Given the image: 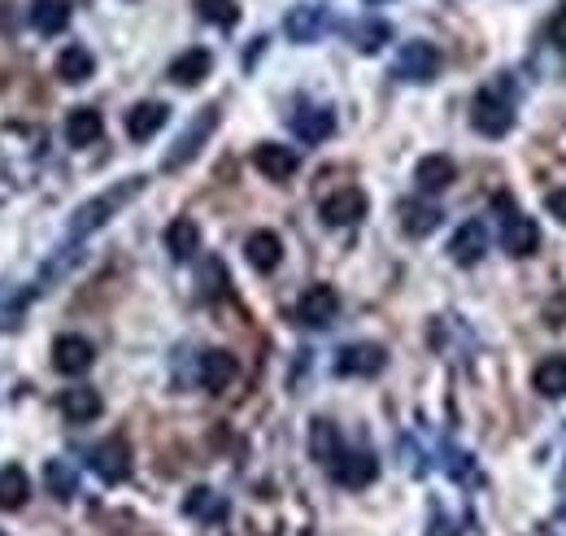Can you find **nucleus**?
I'll return each mask as SVG.
<instances>
[{
	"label": "nucleus",
	"instance_id": "obj_29",
	"mask_svg": "<svg viewBox=\"0 0 566 536\" xmlns=\"http://www.w3.org/2000/svg\"><path fill=\"white\" fill-rule=\"evenodd\" d=\"M44 484H49V493H53L57 501H70V497L79 493V471H75V462H70V458H49V462H44Z\"/></svg>",
	"mask_w": 566,
	"mask_h": 536
},
{
	"label": "nucleus",
	"instance_id": "obj_35",
	"mask_svg": "<svg viewBox=\"0 0 566 536\" xmlns=\"http://www.w3.org/2000/svg\"><path fill=\"white\" fill-rule=\"evenodd\" d=\"M544 36H549V44H553V49H566V5H562V10H553V18H549Z\"/></svg>",
	"mask_w": 566,
	"mask_h": 536
},
{
	"label": "nucleus",
	"instance_id": "obj_10",
	"mask_svg": "<svg viewBox=\"0 0 566 536\" xmlns=\"http://www.w3.org/2000/svg\"><path fill=\"white\" fill-rule=\"evenodd\" d=\"M253 166H257L270 183H288L301 162H297V153H293L288 144H257V149H253Z\"/></svg>",
	"mask_w": 566,
	"mask_h": 536
},
{
	"label": "nucleus",
	"instance_id": "obj_2",
	"mask_svg": "<svg viewBox=\"0 0 566 536\" xmlns=\"http://www.w3.org/2000/svg\"><path fill=\"white\" fill-rule=\"evenodd\" d=\"M218 118H222V110H218V105H205V110H201V114H196V118L188 123V131H183V136L175 140V149L166 153V162H162V170H166V175H175V170H183V166H188V162H192V157H196V153L205 149V140L214 136V127H218Z\"/></svg>",
	"mask_w": 566,
	"mask_h": 536
},
{
	"label": "nucleus",
	"instance_id": "obj_13",
	"mask_svg": "<svg viewBox=\"0 0 566 536\" xmlns=\"http://www.w3.org/2000/svg\"><path fill=\"white\" fill-rule=\"evenodd\" d=\"M92 358H97L92 341H83V336H75V332L53 341V367H57L62 375H83V371L92 367Z\"/></svg>",
	"mask_w": 566,
	"mask_h": 536
},
{
	"label": "nucleus",
	"instance_id": "obj_24",
	"mask_svg": "<svg viewBox=\"0 0 566 536\" xmlns=\"http://www.w3.org/2000/svg\"><path fill=\"white\" fill-rule=\"evenodd\" d=\"M397 214H401V231H406V235H414V240L432 235V231L440 227V218H445L432 201H401V209H397Z\"/></svg>",
	"mask_w": 566,
	"mask_h": 536
},
{
	"label": "nucleus",
	"instance_id": "obj_11",
	"mask_svg": "<svg viewBox=\"0 0 566 536\" xmlns=\"http://www.w3.org/2000/svg\"><path fill=\"white\" fill-rule=\"evenodd\" d=\"M235 375H240V367H235V358H231L227 349H205L201 362H196V380H201L205 393H222V388H231Z\"/></svg>",
	"mask_w": 566,
	"mask_h": 536
},
{
	"label": "nucleus",
	"instance_id": "obj_8",
	"mask_svg": "<svg viewBox=\"0 0 566 536\" xmlns=\"http://www.w3.org/2000/svg\"><path fill=\"white\" fill-rule=\"evenodd\" d=\"M332 480L340 488H366V484L380 480V458L366 454V449H349V454L340 449V458L332 462Z\"/></svg>",
	"mask_w": 566,
	"mask_h": 536
},
{
	"label": "nucleus",
	"instance_id": "obj_16",
	"mask_svg": "<svg viewBox=\"0 0 566 536\" xmlns=\"http://www.w3.org/2000/svg\"><path fill=\"white\" fill-rule=\"evenodd\" d=\"M484 248H488V231H484L479 218L462 222V227L453 231V240H449V257H453L458 266H475V261L484 257Z\"/></svg>",
	"mask_w": 566,
	"mask_h": 536
},
{
	"label": "nucleus",
	"instance_id": "obj_9",
	"mask_svg": "<svg viewBox=\"0 0 566 536\" xmlns=\"http://www.w3.org/2000/svg\"><path fill=\"white\" fill-rule=\"evenodd\" d=\"M384 367H388V354L380 345H345L336 354V375H362V380H371Z\"/></svg>",
	"mask_w": 566,
	"mask_h": 536
},
{
	"label": "nucleus",
	"instance_id": "obj_17",
	"mask_svg": "<svg viewBox=\"0 0 566 536\" xmlns=\"http://www.w3.org/2000/svg\"><path fill=\"white\" fill-rule=\"evenodd\" d=\"M70 14H75L70 0H31V27H36L44 40L62 36V31L70 27Z\"/></svg>",
	"mask_w": 566,
	"mask_h": 536
},
{
	"label": "nucleus",
	"instance_id": "obj_28",
	"mask_svg": "<svg viewBox=\"0 0 566 536\" xmlns=\"http://www.w3.org/2000/svg\"><path fill=\"white\" fill-rule=\"evenodd\" d=\"M166 248H170L175 261L196 257V248H201V227H196L192 218H175V222L166 227Z\"/></svg>",
	"mask_w": 566,
	"mask_h": 536
},
{
	"label": "nucleus",
	"instance_id": "obj_7",
	"mask_svg": "<svg viewBox=\"0 0 566 536\" xmlns=\"http://www.w3.org/2000/svg\"><path fill=\"white\" fill-rule=\"evenodd\" d=\"M88 467H92L105 484H123V480H131V445H127L123 436H110V441H101V445L88 454Z\"/></svg>",
	"mask_w": 566,
	"mask_h": 536
},
{
	"label": "nucleus",
	"instance_id": "obj_34",
	"mask_svg": "<svg viewBox=\"0 0 566 536\" xmlns=\"http://www.w3.org/2000/svg\"><path fill=\"white\" fill-rule=\"evenodd\" d=\"M196 14L214 27H235L240 23V5L235 0H196Z\"/></svg>",
	"mask_w": 566,
	"mask_h": 536
},
{
	"label": "nucleus",
	"instance_id": "obj_18",
	"mask_svg": "<svg viewBox=\"0 0 566 536\" xmlns=\"http://www.w3.org/2000/svg\"><path fill=\"white\" fill-rule=\"evenodd\" d=\"M166 118H170V105H162V101H140V105L127 110V136H131V140H153V136L166 127Z\"/></svg>",
	"mask_w": 566,
	"mask_h": 536
},
{
	"label": "nucleus",
	"instance_id": "obj_21",
	"mask_svg": "<svg viewBox=\"0 0 566 536\" xmlns=\"http://www.w3.org/2000/svg\"><path fill=\"white\" fill-rule=\"evenodd\" d=\"M531 388H536L540 397H549V401H562V397H566V358H562V354L540 358L536 371H531Z\"/></svg>",
	"mask_w": 566,
	"mask_h": 536
},
{
	"label": "nucleus",
	"instance_id": "obj_36",
	"mask_svg": "<svg viewBox=\"0 0 566 536\" xmlns=\"http://www.w3.org/2000/svg\"><path fill=\"white\" fill-rule=\"evenodd\" d=\"M544 209H549V214H553L562 227H566V188H553V192L544 196Z\"/></svg>",
	"mask_w": 566,
	"mask_h": 536
},
{
	"label": "nucleus",
	"instance_id": "obj_38",
	"mask_svg": "<svg viewBox=\"0 0 566 536\" xmlns=\"http://www.w3.org/2000/svg\"><path fill=\"white\" fill-rule=\"evenodd\" d=\"M0 536H5V532H0Z\"/></svg>",
	"mask_w": 566,
	"mask_h": 536
},
{
	"label": "nucleus",
	"instance_id": "obj_31",
	"mask_svg": "<svg viewBox=\"0 0 566 536\" xmlns=\"http://www.w3.org/2000/svg\"><path fill=\"white\" fill-rule=\"evenodd\" d=\"M349 40L358 53H380L393 40V27L384 18H362V23H349Z\"/></svg>",
	"mask_w": 566,
	"mask_h": 536
},
{
	"label": "nucleus",
	"instance_id": "obj_23",
	"mask_svg": "<svg viewBox=\"0 0 566 536\" xmlns=\"http://www.w3.org/2000/svg\"><path fill=\"white\" fill-rule=\"evenodd\" d=\"M209 71H214L209 49H188V53H179V58L170 62V79H175L179 88H196V84H205Z\"/></svg>",
	"mask_w": 566,
	"mask_h": 536
},
{
	"label": "nucleus",
	"instance_id": "obj_12",
	"mask_svg": "<svg viewBox=\"0 0 566 536\" xmlns=\"http://www.w3.org/2000/svg\"><path fill=\"white\" fill-rule=\"evenodd\" d=\"M366 214V192L362 188H340L323 201V222L327 227H353Z\"/></svg>",
	"mask_w": 566,
	"mask_h": 536
},
{
	"label": "nucleus",
	"instance_id": "obj_5",
	"mask_svg": "<svg viewBox=\"0 0 566 536\" xmlns=\"http://www.w3.org/2000/svg\"><path fill=\"white\" fill-rule=\"evenodd\" d=\"M393 75L406 79V84H432V79L440 75V49L427 44V40H410V44L397 53Z\"/></svg>",
	"mask_w": 566,
	"mask_h": 536
},
{
	"label": "nucleus",
	"instance_id": "obj_15",
	"mask_svg": "<svg viewBox=\"0 0 566 536\" xmlns=\"http://www.w3.org/2000/svg\"><path fill=\"white\" fill-rule=\"evenodd\" d=\"M244 257H248V266L257 276H270V271H279V261H283V240L274 231H253L244 240Z\"/></svg>",
	"mask_w": 566,
	"mask_h": 536
},
{
	"label": "nucleus",
	"instance_id": "obj_26",
	"mask_svg": "<svg viewBox=\"0 0 566 536\" xmlns=\"http://www.w3.org/2000/svg\"><path fill=\"white\" fill-rule=\"evenodd\" d=\"M453 179H458V166H453L445 153L423 157V162H419V170H414V183H419L423 192H445Z\"/></svg>",
	"mask_w": 566,
	"mask_h": 536
},
{
	"label": "nucleus",
	"instance_id": "obj_20",
	"mask_svg": "<svg viewBox=\"0 0 566 536\" xmlns=\"http://www.w3.org/2000/svg\"><path fill=\"white\" fill-rule=\"evenodd\" d=\"M101 136H105V118H101V110H92V105L70 110V118H66V144L88 149V144H97Z\"/></svg>",
	"mask_w": 566,
	"mask_h": 536
},
{
	"label": "nucleus",
	"instance_id": "obj_3",
	"mask_svg": "<svg viewBox=\"0 0 566 536\" xmlns=\"http://www.w3.org/2000/svg\"><path fill=\"white\" fill-rule=\"evenodd\" d=\"M497 205L505 209V214H501V248H505L510 257H531V253L540 248L536 222H531L518 205H510V196H497Z\"/></svg>",
	"mask_w": 566,
	"mask_h": 536
},
{
	"label": "nucleus",
	"instance_id": "obj_27",
	"mask_svg": "<svg viewBox=\"0 0 566 536\" xmlns=\"http://www.w3.org/2000/svg\"><path fill=\"white\" fill-rule=\"evenodd\" d=\"M31 497V480L23 467H0V510H23Z\"/></svg>",
	"mask_w": 566,
	"mask_h": 536
},
{
	"label": "nucleus",
	"instance_id": "obj_25",
	"mask_svg": "<svg viewBox=\"0 0 566 536\" xmlns=\"http://www.w3.org/2000/svg\"><path fill=\"white\" fill-rule=\"evenodd\" d=\"M97 75V58L83 49V44H70V49H62V58H57V79L62 84H88Z\"/></svg>",
	"mask_w": 566,
	"mask_h": 536
},
{
	"label": "nucleus",
	"instance_id": "obj_30",
	"mask_svg": "<svg viewBox=\"0 0 566 536\" xmlns=\"http://www.w3.org/2000/svg\"><path fill=\"white\" fill-rule=\"evenodd\" d=\"M27 306H31V289L0 284V332H14L27 319Z\"/></svg>",
	"mask_w": 566,
	"mask_h": 536
},
{
	"label": "nucleus",
	"instance_id": "obj_6",
	"mask_svg": "<svg viewBox=\"0 0 566 536\" xmlns=\"http://www.w3.org/2000/svg\"><path fill=\"white\" fill-rule=\"evenodd\" d=\"M297 323L301 328H332L336 323V315H340V293L332 289V284H314V289H306L301 293V302H297Z\"/></svg>",
	"mask_w": 566,
	"mask_h": 536
},
{
	"label": "nucleus",
	"instance_id": "obj_33",
	"mask_svg": "<svg viewBox=\"0 0 566 536\" xmlns=\"http://www.w3.org/2000/svg\"><path fill=\"white\" fill-rule=\"evenodd\" d=\"M183 514L205 519V523H218V519H227V497L214 493V488H192V493L183 497Z\"/></svg>",
	"mask_w": 566,
	"mask_h": 536
},
{
	"label": "nucleus",
	"instance_id": "obj_14",
	"mask_svg": "<svg viewBox=\"0 0 566 536\" xmlns=\"http://www.w3.org/2000/svg\"><path fill=\"white\" fill-rule=\"evenodd\" d=\"M327 27H332V18H327L323 5H297L288 18H283V31H288V40H297V44H314Z\"/></svg>",
	"mask_w": 566,
	"mask_h": 536
},
{
	"label": "nucleus",
	"instance_id": "obj_37",
	"mask_svg": "<svg viewBox=\"0 0 566 536\" xmlns=\"http://www.w3.org/2000/svg\"><path fill=\"white\" fill-rule=\"evenodd\" d=\"M371 5H384V0H371Z\"/></svg>",
	"mask_w": 566,
	"mask_h": 536
},
{
	"label": "nucleus",
	"instance_id": "obj_1",
	"mask_svg": "<svg viewBox=\"0 0 566 536\" xmlns=\"http://www.w3.org/2000/svg\"><path fill=\"white\" fill-rule=\"evenodd\" d=\"M144 175H131V179H123V183H114V188H105L101 196H92V201H83L79 209H75V218H70V240H88L92 231H101L127 201H136L140 192H144Z\"/></svg>",
	"mask_w": 566,
	"mask_h": 536
},
{
	"label": "nucleus",
	"instance_id": "obj_22",
	"mask_svg": "<svg viewBox=\"0 0 566 536\" xmlns=\"http://www.w3.org/2000/svg\"><path fill=\"white\" fill-rule=\"evenodd\" d=\"M57 410L70 419V423H92L101 410H105V401H101V393L97 388H66L62 397H57Z\"/></svg>",
	"mask_w": 566,
	"mask_h": 536
},
{
	"label": "nucleus",
	"instance_id": "obj_32",
	"mask_svg": "<svg viewBox=\"0 0 566 536\" xmlns=\"http://www.w3.org/2000/svg\"><path fill=\"white\" fill-rule=\"evenodd\" d=\"M310 454H314V462H323V467H332V462L340 458V432H336L332 419H314V423H310Z\"/></svg>",
	"mask_w": 566,
	"mask_h": 536
},
{
	"label": "nucleus",
	"instance_id": "obj_4",
	"mask_svg": "<svg viewBox=\"0 0 566 536\" xmlns=\"http://www.w3.org/2000/svg\"><path fill=\"white\" fill-rule=\"evenodd\" d=\"M471 123H475V131L479 136H505L510 127H514V105L497 92V88H484L475 101H471Z\"/></svg>",
	"mask_w": 566,
	"mask_h": 536
},
{
	"label": "nucleus",
	"instance_id": "obj_19",
	"mask_svg": "<svg viewBox=\"0 0 566 536\" xmlns=\"http://www.w3.org/2000/svg\"><path fill=\"white\" fill-rule=\"evenodd\" d=\"M293 131L306 140V144H323L332 131H336V114L327 105H301L293 114Z\"/></svg>",
	"mask_w": 566,
	"mask_h": 536
}]
</instances>
